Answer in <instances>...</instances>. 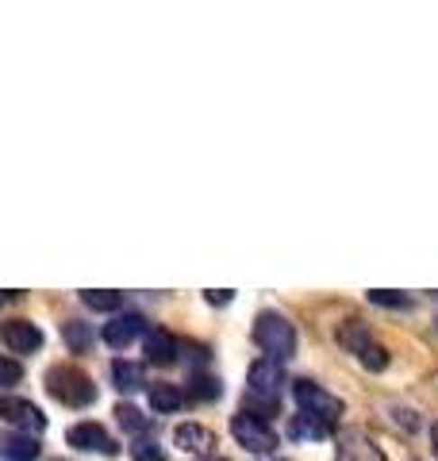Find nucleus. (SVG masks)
<instances>
[{"mask_svg":"<svg viewBox=\"0 0 438 461\" xmlns=\"http://www.w3.org/2000/svg\"><path fill=\"white\" fill-rule=\"evenodd\" d=\"M292 396H297L300 411L319 415V420H327L331 427H339L342 411H346V403H342L339 396L327 393L324 384H315V381H308V377H297V381H292Z\"/></svg>","mask_w":438,"mask_h":461,"instance_id":"3","label":"nucleus"},{"mask_svg":"<svg viewBox=\"0 0 438 461\" xmlns=\"http://www.w3.org/2000/svg\"><path fill=\"white\" fill-rule=\"evenodd\" d=\"M358 362H361L365 369H370V373H385L392 357H388V350H385L381 342H373V346H365V350L358 354Z\"/></svg>","mask_w":438,"mask_h":461,"instance_id":"22","label":"nucleus"},{"mask_svg":"<svg viewBox=\"0 0 438 461\" xmlns=\"http://www.w3.org/2000/svg\"><path fill=\"white\" fill-rule=\"evenodd\" d=\"M115 420H120V427L127 430V435H135V438H142L146 430H151V420H146L139 408H131V403H120V408H115Z\"/></svg>","mask_w":438,"mask_h":461,"instance_id":"20","label":"nucleus"},{"mask_svg":"<svg viewBox=\"0 0 438 461\" xmlns=\"http://www.w3.org/2000/svg\"><path fill=\"white\" fill-rule=\"evenodd\" d=\"M334 335H339V346H346L350 354H361L365 346H373V335H370V327H365V323H358V320L342 323L339 330H334Z\"/></svg>","mask_w":438,"mask_h":461,"instance_id":"17","label":"nucleus"},{"mask_svg":"<svg viewBox=\"0 0 438 461\" xmlns=\"http://www.w3.org/2000/svg\"><path fill=\"white\" fill-rule=\"evenodd\" d=\"M281 384H285V369L273 357H258L246 373V396L261 400V403H281Z\"/></svg>","mask_w":438,"mask_h":461,"instance_id":"4","label":"nucleus"},{"mask_svg":"<svg viewBox=\"0 0 438 461\" xmlns=\"http://www.w3.org/2000/svg\"><path fill=\"white\" fill-rule=\"evenodd\" d=\"M173 442H178V450H185V454H212L215 435L200 423H181L178 430H173Z\"/></svg>","mask_w":438,"mask_h":461,"instance_id":"10","label":"nucleus"},{"mask_svg":"<svg viewBox=\"0 0 438 461\" xmlns=\"http://www.w3.org/2000/svg\"><path fill=\"white\" fill-rule=\"evenodd\" d=\"M112 381H115V388H120V393H135V388L146 384V373H142V366L115 357V362H112Z\"/></svg>","mask_w":438,"mask_h":461,"instance_id":"16","label":"nucleus"},{"mask_svg":"<svg viewBox=\"0 0 438 461\" xmlns=\"http://www.w3.org/2000/svg\"><path fill=\"white\" fill-rule=\"evenodd\" d=\"M178 354H181V342L169 335V330H151V335H146V357H151L154 366H173L178 362Z\"/></svg>","mask_w":438,"mask_h":461,"instance_id":"11","label":"nucleus"},{"mask_svg":"<svg viewBox=\"0 0 438 461\" xmlns=\"http://www.w3.org/2000/svg\"><path fill=\"white\" fill-rule=\"evenodd\" d=\"M0 454H5V461H39L42 446L32 435H8L5 446H0Z\"/></svg>","mask_w":438,"mask_h":461,"instance_id":"14","label":"nucleus"},{"mask_svg":"<svg viewBox=\"0 0 438 461\" xmlns=\"http://www.w3.org/2000/svg\"><path fill=\"white\" fill-rule=\"evenodd\" d=\"M370 304H381V308H412V300L400 296V293H388V288H373L370 293Z\"/></svg>","mask_w":438,"mask_h":461,"instance_id":"24","label":"nucleus"},{"mask_svg":"<svg viewBox=\"0 0 438 461\" xmlns=\"http://www.w3.org/2000/svg\"><path fill=\"white\" fill-rule=\"evenodd\" d=\"M0 339H5V346L12 354H32L42 346V330L32 320H8L5 330H0Z\"/></svg>","mask_w":438,"mask_h":461,"instance_id":"8","label":"nucleus"},{"mask_svg":"<svg viewBox=\"0 0 438 461\" xmlns=\"http://www.w3.org/2000/svg\"><path fill=\"white\" fill-rule=\"evenodd\" d=\"M200 461H224V457H200Z\"/></svg>","mask_w":438,"mask_h":461,"instance_id":"28","label":"nucleus"},{"mask_svg":"<svg viewBox=\"0 0 438 461\" xmlns=\"http://www.w3.org/2000/svg\"><path fill=\"white\" fill-rule=\"evenodd\" d=\"M188 396H196V400H219V396H224V384H219V377H212V373H196L193 384H188Z\"/></svg>","mask_w":438,"mask_h":461,"instance_id":"21","label":"nucleus"},{"mask_svg":"<svg viewBox=\"0 0 438 461\" xmlns=\"http://www.w3.org/2000/svg\"><path fill=\"white\" fill-rule=\"evenodd\" d=\"M0 420L12 423V427H23V435L47 427V415H42L32 400H16V396H5L0 400Z\"/></svg>","mask_w":438,"mask_h":461,"instance_id":"7","label":"nucleus"},{"mask_svg":"<svg viewBox=\"0 0 438 461\" xmlns=\"http://www.w3.org/2000/svg\"><path fill=\"white\" fill-rule=\"evenodd\" d=\"M66 442L73 446V450H89V454H105V457H112L115 450H120V442H115L100 423H73L66 430Z\"/></svg>","mask_w":438,"mask_h":461,"instance_id":"6","label":"nucleus"},{"mask_svg":"<svg viewBox=\"0 0 438 461\" xmlns=\"http://www.w3.org/2000/svg\"><path fill=\"white\" fill-rule=\"evenodd\" d=\"M0 381H5V384H16L20 381V366L12 362V357H0Z\"/></svg>","mask_w":438,"mask_h":461,"instance_id":"25","label":"nucleus"},{"mask_svg":"<svg viewBox=\"0 0 438 461\" xmlns=\"http://www.w3.org/2000/svg\"><path fill=\"white\" fill-rule=\"evenodd\" d=\"M431 446H434V454H438V423L431 427Z\"/></svg>","mask_w":438,"mask_h":461,"instance_id":"27","label":"nucleus"},{"mask_svg":"<svg viewBox=\"0 0 438 461\" xmlns=\"http://www.w3.org/2000/svg\"><path fill=\"white\" fill-rule=\"evenodd\" d=\"M142 327H146V320L139 312H123L105 327V342L112 346V350H127V346L142 335Z\"/></svg>","mask_w":438,"mask_h":461,"instance_id":"9","label":"nucleus"},{"mask_svg":"<svg viewBox=\"0 0 438 461\" xmlns=\"http://www.w3.org/2000/svg\"><path fill=\"white\" fill-rule=\"evenodd\" d=\"M81 304L93 312H120L123 308V293H112V288H85Z\"/></svg>","mask_w":438,"mask_h":461,"instance_id":"19","label":"nucleus"},{"mask_svg":"<svg viewBox=\"0 0 438 461\" xmlns=\"http://www.w3.org/2000/svg\"><path fill=\"white\" fill-rule=\"evenodd\" d=\"M251 335L273 362H285V357L297 354V327H292L281 312H258Z\"/></svg>","mask_w":438,"mask_h":461,"instance_id":"1","label":"nucleus"},{"mask_svg":"<svg viewBox=\"0 0 438 461\" xmlns=\"http://www.w3.org/2000/svg\"><path fill=\"white\" fill-rule=\"evenodd\" d=\"M204 300H208V304H231V288H212V293H204Z\"/></svg>","mask_w":438,"mask_h":461,"instance_id":"26","label":"nucleus"},{"mask_svg":"<svg viewBox=\"0 0 438 461\" xmlns=\"http://www.w3.org/2000/svg\"><path fill=\"white\" fill-rule=\"evenodd\" d=\"M231 435H235L242 450H251V454H273L277 450V430L251 411H239L235 420H231Z\"/></svg>","mask_w":438,"mask_h":461,"instance_id":"5","label":"nucleus"},{"mask_svg":"<svg viewBox=\"0 0 438 461\" xmlns=\"http://www.w3.org/2000/svg\"><path fill=\"white\" fill-rule=\"evenodd\" d=\"M62 342L69 346V354H85L93 346V327L81 320H66L62 323Z\"/></svg>","mask_w":438,"mask_h":461,"instance_id":"18","label":"nucleus"},{"mask_svg":"<svg viewBox=\"0 0 438 461\" xmlns=\"http://www.w3.org/2000/svg\"><path fill=\"white\" fill-rule=\"evenodd\" d=\"M334 461H385V454L377 450V446L370 438H361V435H346L342 446H339V454H334Z\"/></svg>","mask_w":438,"mask_h":461,"instance_id":"13","label":"nucleus"},{"mask_svg":"<svg viewBox=\"0 0 438 461\" xmlns=\"http://www.w3.org/2000/svg\"><path fill=\"white\" fill-rule=\"evenodd\" d=\"M47 393L62 403V408H89L96 400V384H93V377H85L81 369L54 366L47 373Z\"/></svg>","mask_w":438,"mask_h":461,"instance_id":"2","label":"nucleus"},{"mask_svg":"<svg viewBox=\"0 0 438 461\" xmlns=\"http://www.w3.org/2000/svg\"><path fill=\"white\" fill-rule=\"evenodd\" d=\"M127 454H131V461H166L162 446L151 442V438H135V442L127 446Z\"/></svg>","mask_w":438,"mask_h":461,"instance_id":"23","label":"nucleus"},{"mask_svg":"<svg viewBox=\"0 0 438 461\" xmlns=\"http://www.w3.org/2000/svg\"><path fill=\"white\" fill-rule=\"evenodd\" d=\"M331 423L327 420H319V415H308V411H297L288 420V438H297V442H304V438H312V442H319V438H327L331 435Z\"/></svg>","mask_w":438,"mask_h":461,"instance_id":"12","label":"nucleus"},{"mask_svg":"<svg viewBox=\"0 0 438 461\" xmlns=\"http://www.w3.org/2000/svg\"><path fill=\"white\" fill-rule=\"evenodd\" d=\"M151 408H154V411H162V415L178 411V408H185V393H181L178 384L154 381V384H151Z\"/></svg>","mask_w":438,"mask_h":461,"instance_id":"15","label":"nucleus"}]
</instances>
